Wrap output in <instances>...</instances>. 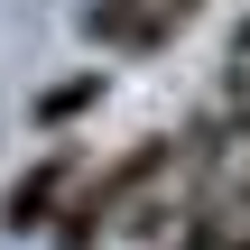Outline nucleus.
Segmentation results:
<instances>
[{
  "label": "nucleus",
  "mask_w": 250,
  "mask_h": 250,
  "mask_svg": "<svg viewBox=\"0 0 250 250\" xmlns=\"http://www.w3.org/2000/svg\"><path fill=\"white\" fill-rule=\"evenodd\" d=\"M74 176H83V158H74V148H46V158H37V167H28L9 195H0V232H19V241H28V232H46Z\"/></svg>",
  "instance_id": "obj_1"
},
{
  "label": "nucleus",
  "mask_w": 250,
  "mask_h": 250,
  "mask_svg": "<svg viewBox=\"0 0 250 250\" xmlns=\"http://www.w3.org/2000/svg\"><path fill=\"white\" fill-rule=\"evenodd\" d=\"M83 37L102 56H158L167 46V28H158L148 0H83Z\"/></svg>",
  "instance_id": "obj_2"
},
{
  "label": "nucleus",
  "mask_w": 250,
  "mask_h": 250,
  "mask_svg": "<svg viewBox=\"0 0 250 250\" xmlns=\"http://www.w3.org/2000/svg\"><path fill=\"white\" fill-rule=\"evenodd\" d=\"M167 223H176L167 195H139V204H130V241H167Z\"/></svg>",
  "instance_id": "obj_4"
},
{
  "label": "nucleus",
  "mask_w": 250,
  "mask_h": 250,
  "mask_svg": "<svg viewBox=\"0 0 250 250\" xmlns=\"http://www.w3.org/2000/svg\"><path fill=\"white\" fill-rule=\"evenodd\" d=\"M148 9H158V28H167V37H176V28H195V19H204V0H148Z\"/></svg>",
  "instance_id": "obj_5"
},
{
  "label": "nucleus",
  "mask_w": 250,
  "mask_h": 250,
  "mask_svg": "<svg viewBox=\"0 0 250 250\" xmlns=\"http://www.w3.org/2000/svg\"><path fill=\"white\" fill-rule=\"evenodd\" d=\"M232 65H250V19H241V37H232Z\"/></svg>",
  "instance_id": "obj_6"
},
{
  "label": "nucleus",
  "mask_w": 250,
  "mask_h": 250,
  "mask_svg": "<svg viewBox=\"0 0 250 250\" xmlns=\"http://www.w3.org/2000/svg\"><path fill=\"white\" fill-rule=\"evenodd\" d=\"M232 250H250V232H232Z\"/></svg>",
  "instance_id": "obj_7"
},
{
  "label": "nucleus",
  "mask_w": 250,
  "mask_h": 250,
  "mask_svg": "<svg viewBox=\"0 0 250 250\" xmlns=\"http://www.w3.org/2000/svg\"><path fill=\"white\" fill-rule=\"evenodd\" d=\"M102 83H111V74H65V83H46V93H37V121L56 130V121H74V111H93V102H102Z\"/></svg>",
  "instance_id": "obj_3"
}]
</instances>
